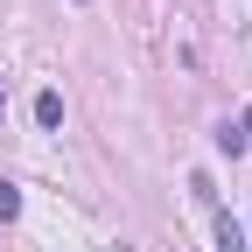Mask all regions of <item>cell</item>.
<instances>
[{"label": "cell", "instance_id": "7a4b0ae2", "mask_svg": "<svg viewBox=\"0 0 252 252\" xmlns=\"http://www.w3.org/2000/svg\"><path fill=\"white\" fill-rule=\"evenodd\" d=\"M217 252H245V231L231 224V217H217Z\"/></svg>", "mask_w": 252, "mask_h": 252}, {"label": "cell", "instance_id": "277c9868", "mask_svg": "<svg viewBox=\"0 0 252 252\" xmlns=\"http://www.w3.org/2000/svg\"><path fill=\"white\" fill-rule=\"evenodd\" d=\"M238 140H252V105H245V112H238Z\"/></svg>", "mask_w": 252, "mask_h": 252}, {"label": "cell", "instance_id": "6da1fadb", "mask_svg": "<svg viewBox=\"0 0 252 252\" xmlns=\"http://www.w3.org/2000/svg\"><path fill=\"white\" fill-rule=\"evenodd\" d=\"M35 126H63V91H42L35 98Z\"/></svg>", "mask_w": 252, "mask_h": 252}, {"label": "cell", "instance_id": "5b68a950", "mask_svg": "<svg viewBox=\"0 0 252 252\" xmlns=\"http://www.w3.org/2000/svg\"><path fill=\"white\" fill-rule=\"evenodd\" d=\"M0 112H7V91H0Z\"/></svg>", "mask_w": 252, "mask_h": 252}, {"label": "cell", "instance_id": "3957f363", "mask_svg": "<svg viewBox=\"0 0 252 252\" xmlns=\"http://www.w3.org/2000/svg\"><path fill=\"white\" fill-rule=\"evenodd\" d=\"M0 217H21V189L14 182H0Z\"/></svg>", "mask_w": 252, "mask_h": 252}]
</instances>
